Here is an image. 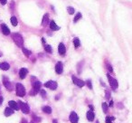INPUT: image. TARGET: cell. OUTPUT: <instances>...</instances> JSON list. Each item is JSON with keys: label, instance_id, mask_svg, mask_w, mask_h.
Masks as SVG:
<instances>
[{"label": "cell", "instance_id": "cb8c5ba5", "mask_svg": "<svg viewBox=\"0 0 132 123\" xmlns=\"http://www.w3.org/2000/svg\"><path fill=\"white\" fill-rule=\"evenodd\" d=\"M80 18H82V14H81V13H78V14L75 16L74 19H73V22H74V23H76V22H77V21H78Z\"/></svg>", "mask_w": 132, "mask_h": 123}, {"label": "cell", "instance_id": "60d3db41", "mask_svg": "<svg viewBox=\"0 0 132 123\" xmlns=\"http://www.w3.org/2000/svg\"><path fill=\"white\" fill-rule=\"evenodd\" d=\"M0 56H1V53H0Z\"/></svg>", "mask_w": 132, "mask_h": 123}, {"label": "cell", "instance_id": "277c9868", "mask_svg": "<svg viewBox=\"0 0 132 123\" xmlns=\"http://www.w3.org/2000/svg\"><path fill=\"white\" fill-rule=\"evenodd\" d=\"M107 77H108V80H109V82H110V84L111 88L113 89V90H116V89L118 88V86H119L118 81H117L116 79L113 78V77H111L110 74H108Z\"/></svg>", "mask_w": 132, "mask_h": 123}, {"label": "cell", "instance_id": "e575fe53", "mask_svg": "<svg viewBox=\"0 0 132 123\" xmlns=\"http://www.w3.org/2000/svg\"><path fill=\"white\" fill-rule=\"evenodd\" d=\"M106 94H107V98H110V92H109V91H106Z\"/></svg>", "mask_w": 132, "mask_h": 123}, {"label": "cell", "instance_id": "9a60e30c", "mask_svg": "<svg viewBox=\"0 0 132 123\" xmlns=\"http://www.w3.org/2000/svg\"><path fill=\"white\" fill-rule=\"evenodd\" d=\"M50 28L52 29V30H54V31H58L60 29V27L55 24L54 21H51L50 22Z\"/></svg>", "mask_w": 132, "mask_h": 123}, {"label": "cell", "instance_id": "7c38bea8", "mask_svg": "<svg viewBox=\"0 0 132 123\" xmlns=\"http://www.w3.org/2000/svg\"><path fill=\"white\" fill-rule=\"evenodd\" d=\"M27 73H28L27 69H26V68H22L20 70V72H19V76H20L21 79H25Z\"/></svg>", "mask_w": 132, "mask_h": 123}, {"label": "cell", "instance_id": "2e32d148", "mask_svg": "<svg viewBox=\"0 0 132 123\" xmlns=\"http://www.w3.org/2000/svg\"><path fill=\"white\" fill-rule=\"evenodd\" d=\"M94 117H95V115L92 111H90L87 112V119H89V121H93Z\"/></svg>", "mask_w": 132, "mask_h": 123}, {"label": "cell", "instance_id": "d4e9b609", "mask_svg": "<svg viewBox=\"0 0 132 123\" xmlns=\"http://www.w3.org/2000/svg\"><path fill=\"white\" fill-rule=\"evenodd\" d=\"M113 120H115L114 117H107L106 118V123H112Z\"/></svg>", "mask_w": 132, "mask_h": 123}, {"label": "cell", "instance_id": "d6a6232c", "mask_svg": "<svg viewBox=\"0 0 132 123\" xmlns=\"http://www.w3.org/2000/svg\"><path fill=\"white\" fill-rule=\"evenodd\" d=\"M33 119H34V120H36V121H38V122L41 120L40 118H37V117H35V116H33Z\"/></svg>", "mask_w": 132, "mask_h": 123}, {"label": "cell", "instance_id": "8d00e7d4", "mask_svg": "<svg viewBox=\"0 0 132 123\" xmlns=\"http://www.w3.org/2000/svg\"><path fill=\"white\" fill-rule=\"evenodd\" d=\"M112 105H113V101H110V107H112Z\"/></svg>", "mask_w": 132, "mask_h": 123}, {"label": "cell", "instance_id": "9c48e42d", "mask_svg": "<svg viewBox=\"0 0 132 123\" xmlns=\"http://www.w3.org/2000/svg\"><path fill=\"white\" fill-rule=\"evenodd\" d=\"M78 120H79V117L78 115L76 114V112L72 111L70 115V121L71 123H78Z\"/></svg>", "mask_w": 132, "mask_h": 123}, {"label": "cell", "instance_id": "4dcf8cb0", "mask_svg": "<svg viewBox=\"0 0 132 123\" xmlns=\"http://www.w3.org/2000/svg\"><path fill=\"white\" fill-rule=\"evenodd\" d=\"M107 67H108V70L110 71V73H112V72H113V69H112L111 65H110V64H107Z\"/></svg>", "mask_w": 132, "mask_h": 123}, {"label": "cell", "instance_id": "e0dca14e", "mask_svg": "<svg viewBox=\"0 0 132 123\" xmlns=\"http://www.w3.org/2000/svg\"><path fill=\"white\" fill-rule=\"evenodd\" d=\"M10 68V65L7 62H2L0 63V69H2L3 71H7Z\"/></svg>", "mask_w": 132, "mask_h": 123}, {"label": "cell", "instance_id": "ab89813d", "mask_svg": "<svg viewBox=\"0 0 132 123\" xmlns=\"http://www.w3.org/2000/svg\"><path fill=\"white\" fill-rule=\"evenodd\" d=\"M30 123H34V122H33V121H31V122H30Z\"/></svg>", "mask_w": 132, "mask_h": 123}, {"label": "cell", "instance_id": "7a4b0ae2", "mask_svg": "<svg viewBox=\"0 0 132 123\" xmlns=\"http://www.w3.org/2000/svg\"><path fill=\"white\" fill-rule=\"evenodd\" d=\"M16 95L19 96V97H24L25 95V87L21 83H16Z\"/></svg>", "mask_w": 132, "mask_h": 123}, {"label": "cell", "instance_id": "52a82bcc", "mask_svg": "<svg viewBox=\"0 0 132 123\" xmlns=\"http://www.w3.org/2000/svg\"><path fill=\"white\" fill-rule=\"evenodd\" d=\"M72 82H73V83L76 84L78 87H81V88H82V87H83L84 85H85V82H83V81H82V80L78 79L77 77H75V76H72Z\"/></svg>", "mask_w": 132, "mask_h": 123}, {"label": "cell", "instance_id": "5bb4252c", "mask_svg": "<svg viewBox=\"0 0 132 123\" xmlns=\"http://www.w3.org/2000/svg\"><path fill=\"white\" fill-rule=\"evenodd\" d=\"M4 85H5V87L6 88V90H12L13 87H12V84H11V82H9L8 80H6V78L4 79Z\"/></svg>", "mask_w": 132, "mask_h": 123}, {"label": "cell", "instance_id": "44dd1931", "mask_svg": "<svg viewBox=\"0 0 132 123\" xmlns=\"http://www.w3.org/2000/svg\"><path fill=\"white\" fill-rule=\"evenodd\" d=\"M44 50H45V52H47V53H51L53 52L52 46H51V45H44Z\"/></svg>", "mask_w": 132, "mask_h": 123}, {"label": "cell", "instance_id": "83f0119b", "mask_svg": "<svg viewBox=\"0 0 132 123\" xmlns=\"http://www.w3.org/2000/svg\"><path fill=\"white\" fill-rule=\"evenodd\" d=\"M102 110H103V111L105 112V113H106L108 111V105L105 102L102 103Z\"/></svg>", "mask_w": 132, "mask_h": 123}, {"label": "cell", "instance_id": "4fadbf2b", "mask_svg": "<svg viewBox=\"0 0 132 123\" xmlns=\"http://www.w3.org/2000/svg\"><path fill=\"white\" fill-rule=\"evenodd\" d=\"M1 29H2V33L4 34L5 35H8L9 34H10V30H9V28L5 24L1 25Z\"/></svg>", "mask_w": 132, "mask_h": 123}, {"label": "cell", "instance_id": "ba28073f", "mask_svg": "<svg viewBox=\"0 0 132 123\" xmlns=\"http://www.w3.org/2000/svg\"><path fill=\"white\" fill-rule=\"evenodd\" d=\"M62 71H63V65H62V62H58L55 65V72L56 73L58 74H61L62 73Z\"/></svg>", "mask_w": 132, "mask_h": 123}, {"label": "cell", "instance_id": "f35d334b", "mask_svg": "<svg viewBox=\"0 0 132 123\" xmlns=\"http://www.w3.org/2000/svg\"><path fill=\"white\" fill-rule=\"evenodd\" d=\"M53 123H58L57 119H54V120H53Z\"/></svg>", "mask_w": 132, "mask_h": 123}, {"label": "cell", "instance_id": "ac0fdd59", "mask_svg": "<svg viewBox=\"0 0 132 123\" xmlns=\"http://www.w3.org/2000/svg\"><path fill=\"white\" fill-rule=\"evenodd\" d=\"M48 22H49V16L46 14V15H44V18H43V21H42V25H43V26H45V25H47Z\"/></svg>", "mask_w": 132, "mask_h": 123}, {"label": "cell", "instance_id": "7402d4cb", "mask_svg": "<svg viewBox=\"0 0 132 123\" xmlns=\"http://www.w3.org/2000/svg\"><path fill=\"white\" fill-rule=\"evenodd\" d=\"M11 23H12V25H14V26H16L17 24H18L16 17H11Z\"/></svg>", "mask_w": 132, "mask_h": 123}, {"label": "cell", "instance_id": "30bf717a", "mask_svg": "<svg viewBox=\"0 0 132 123\" xmlns=\"http://www.w3.org/2000/svg\"><path fill=\"white\" fill-rule=\"evenodd\" d=\"M8 105H9V108H11L12 110H16V111H18L19 110V105L18 103L14 101H10L8 102Z\"/></svg>", "mask_w": 132, "mask_h": 123}, {"label": "cell", "instance_id": "3957f363", "mask_svg": "<svg viewBox=\"0 0 132 123\" xmlns=\"http://www.w3.org/2000/svg\"><path fill=\"white\" fill-rule=\"evenodd\" d=\"M41 86H42V83L40 82H35L33 84V90L30 91V95L32 96H34L35 94H37V92L39 91V90L41 89Z\"/></svg>", "mask_w": 132, "mask_h": 123}, {"label": "cell", "instance_id": "4316f807", "mask_svg": "<svg viewBox=\"0 0 132 123\" xmlns=\"http://www.w3.org/2000/svg\"><path fill=\"white\" fill-rule=\"evenodd\" d=\"M67 10H68V13H69L70 15L74 14V8H73V7H72V6H69V7L67 8Z\"/></svg>", "mask_w": 132, "mask_h": 123}, {"label": "cell", "instance_id": "6da1fadb", "mask_svg": "<svg viewBox=\"0 0 132 123\" xmlns=\"http://www.w3.org/2000/svg\"><path fill=\"white\" fill-rule=\"evenodd\" d=\"M12 38L14 42L17 45V46H19V47L23 46V45H24V38H23V36L21 35L20 34L14 33L12 34Z\"/></svg>", "mask_w": 132, "mask_h": 123}, {"label": "cell", "instance_id": "1f68e13d", "mask_svg": "<svg viewBox=\"0 0 132 123\" xmlns=\"http://www.w3.org/2000/svg\"><path fill=\"white\" fill-rule=\"evenodd\" d=\"M6 2H7V0H0V3L2 5H6Z\"/></svg>", "mask_w": 132, "mask_h": 123}, {"label": "cell", "instance_id": "d6986e66", "mask_svg": "<svg viewBox=\"0 0 132 123\" xmlns=\"http://www.w3.org/2000/svg\"><path fill=\"white\" fill-rule=\"evenodd\" d=\"M12 114H14V110H12L11 108H6L5 110V115L6 117H9V116H11Z\"/></svg>", "mask_w": 132, "mask_h": 123}, {"label": "cell", "instance_id": "ffe728a7", "mask_svg": "<svg viewBox=\"0 0 132 123\" xmlns=\"http://www.w3.org/2000/svg\"><path fill=\"white\" fill-rule=\"evenodd\" d=\"M43 111L45 112V113H47V114H50V113H52V108L50 106L43 107Z\"/></svg>", "mask_w": 132, "mask_h": 123}, {"label": "cell", "instance_id": "8fae6325", "mask_svg": "<svg viewBox=\"0 0 132 123\" xmlns=\"http://www.w3.org/2000/svg\"><path fill=\"white\" fill-rule=\"evenodd\" d=\"M58 52H59L60 54H62V55L65 54L66 48H65V46H64V45L62 44V43H61V44L59 45V46H58Z\"/></svg>", "mask_w": 132, "mask_h": 123}, {"label": "cell", "instance_id": "5b68a950", "mask_svg": "<svg viewBox=\"0 0 132 123\" xmlns=\"http://www.w3.org/2000/svg\"><path fill=\"white\" fill-rule=\"evenodd\" d=\"M18 105H19V109H21V111H23L25 114L29 113L30 108H29V106L26 104V103L23 102V101H19V102H18Z\"/></svg>", "mask_w": 132, "mask_h": 123}, {"label": "cell", "instance_id": "f1b7e54d", "mask_svg": "<svg viewBox=\"0 0 132 123\" xmlns=\"http://www.w3.org/2000/svg\"><path fill=\"white\" fill-rule=\"evenodd\" d=\"M86 84H87V86L89 87V89H92V85H91V80H88L86 82Z\"/></svg>", "mask_w": 132, "mask_h": 123}, {"label": "cell", "instance_id": "74e56055", "mask_svg": "<svg viewBox=\"0 0 132 123\" xmlns=\"http://www.w3.org/2000/svg\"><path fill=\"white\" fill-rule=\"evenodd\" d=\"M22 123H27V121H26L25 119H23V120H22Z\"/></svg>", "mask_w": 132, "mask_h": 123}, {"label": "cell", "instance_id": "484cf974", "mask_svg": "<svg viewBox=\"0 0 132 123\" xmlns=\"http://www.w3.org/2000/svg\"><path fill=\"white\" fill-rule=\"evenodd\" d=\"M23 53H25V55H26V56H29V55H31V51H29V50H27V49H25V48H23Z\"/></svg>", "mask_w": 132, "mask_h": 123}, {"label": "cell", "instance_id": "836d02e7", "mask_svg": "<svg viewBox=\"0 0 132 123\" xmlns=\"http://www.w3.org/2000/svg\"><path fill=\"white\" fill-rule=\"evenodd\" d=\"M2 102H3V97H2V96H0V105L2 104Z\"/></svg>", "mask_w": 132, "mask_h": 123}, {"label": "cell", "instance_id": "8992f818", "mask_svg": "<svg viewBox=\"0 0 132 123\" xmlns=\"http://www.w3.org/2000/svg\"><path fill=\"white\" fill-rule=\"evenodd\" d=\"M44 86L46 88H49L51 90H56L57 89V82L54 81H49V82H45Z\"/></svg>", "mask_w": 132, "mask_h": 123}, {"label": "cell", "instance_id": "f546056e", "mask_svg": "<svg viewBox=\"0 0 132 123\" xmlns=\"http://www.w3.org/2000/svg\"><path fill=\"white\" fill-rule=\"evenodd\" d=\"M41 95H42V97H45L46 96V92H45V90H41Z\"/></svg>", "mask_w": 132, "mask_h": 123}, {"label": "cell", "instance_id": "603a6c76", "mask_svg": "<svg viewBox=\"0 0 132 123\" xmlns=\"http://www.w3.org/2000/svg\"><path fill=\"white\" fill-rule=\"evenodd\" d=\"M73 45H74V46L76 47V48L80 46L81 43H80V40H79V38H74V39H73Z\"/></svg>", "mask_w": 132, "mask_h": 123}, {"label": "cell", "instance_id": "d590c367", "mask_svg": "<svg viewBox=\"0 0 132 123\" xmlns=\"http://www.w3.org/2000/svg\"><path fill=\"white\" fill-rule=\"evenodd\" d=\"M89 107H90V109H91V111H93V106H92V105H90Z\"/></svg>", "mask_w": 132, "mask_h": 123}]
</instances>
